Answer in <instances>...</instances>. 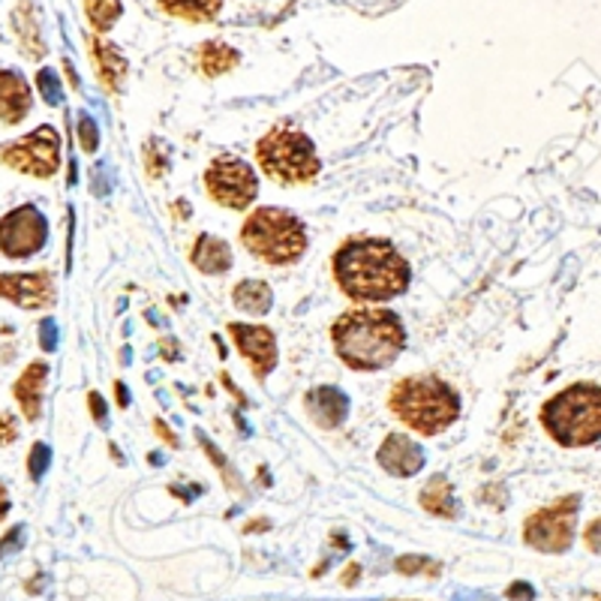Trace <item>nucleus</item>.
Instances as JSON below:
<instances>
[{"label": "nucleus", "mask_w": 601, "mask_h": 601, "mask_svg": "<svg viewBox=\"0 0 601 601\" xmlns=\"http://www.w3.org/2000/svg\"><path fill=\"white\" fill-rule=\"evenodd\" d=\"M334 276L352 300H388L406 292L409 264L388 240L355 238L337 250Z\"/></svg>", "instance_id": "f257e3e1"}, {"label": "nucleus", "mask_w": 601, "mask_h": 601, "mask_svg": "<svg viewBox=\"0 0 601 601\" xmlns=\"http://www.w3.org/2000/svg\"><path fill=\"white\" fill-rule=\"evenodd\" d=\"M331 337L340 361L361 373L388 367L406 343L400 316L385 307H361V310L343 313L334 322Z\"/></svg>", "instance_id": "f03ea898"}, {"label": "nucleus", "mask_w": 601, "mask_h": 601, "mask_svg": "<svg viewBox=\"0 0 601 601\" xmlns=\"http://www.w3.org/2000/svg\"><path fill=\"white\" fill-rule=\"evenodd\" d=\"M391 412L421 436H436L460 415V400L439 376H409L391 391Z\"/></svg>", "instance_id": "7ed1b4c3"}, {"label": "nucleus", "mask_w": 601, "mask_h": 601, "mask_svg": "<svg viewBox=\"0 0 601 601\" xmlns=\"http://www.w3.org/2000/svg\"><path fill=\"white\" fill-rule=\"evenodd\" d=\"M541 424L565 448L601 439V385L577 382L541 406Z\"/></svg>", "instance_id": "20e7f679"}, {"label": "nucleus", "mask_w": 601, "mask_h": 601, "mask_svg": "<svg viewBox=\"0 0 601 601\" xmlns=\"http://www.w3.org/2000/svg\"><path fill=\"white\" fill-rule=\"evenodd\" d=\"M244 247L268 264L298 262L307 250L304 223L283 208H256L240 228Z\"/></svg>", "instance_id": "39448f33"}, {"label": "nucleus", "mask_w": 601, "mask_h": 601, "mask_svg": "<svg viewBox=\"0 0 601 601\" xmlns=\"http://www.w3.org/2000/svg\"><path fill=\"white\" fill-rule=\"evenodd\" d=\"M256 160L268 178L280 180V184H304L319 175L322 160L316 156V144L310 135L292 127H274L256 144Z\"/></svg>", "instance_id": "423d86ee"}, {"label": "nucleus", "mask_w": 601, "mask_h": 601, "mask_svg": "<svg viewBox=\"0 0 601 601\" xmlns=\"http://www.w3.org/2000/svg\"><path fill=\"white\" fill-rule=\"evenodd\" d=\"M0 163L31 178H51L60 168V135L46 123L15 142L0 144Z\"/></svg>", "instance_id": "0eeeda50"}, {"label": "nucleus", "mask_w": 601, "mask_h": 601, "mask_svg": "<svg viewBox=\"0 0 601 601\" xmlns=\"http://www.w3.org/2000/svg\"><path fill=\"white\" fill-rule=\"evenodd\" d=\"M204 187L211 192V199L223 208H250L259 196V178L252 172L250 163H244L238 156H216L211 166L204 168Z\"/></svg>", "instance_id": "6e6552de"}, {"label": "nucleus", "mask_w": 601, "mask_h": 601, "mask_svg": "<svg viewBox=\"0 0 601 601\" xmlns=\"http://www.w3.org/2000/svg\"><path fill=\"white\" fill-rule=\"evenodd\" d=\"M577 505H580V499L568 496V499H556L553 505L529 517L527 527H523V539L529 547L544 553L568 551V544L575 539Z\"/></svg>", "instance_id": "1a4fd4ad"}, {"label": "nucleus", "mask_w": 601, "mask_h": 601, "mask_svg": "<svg viewBox=\"0 0 601 601\" xmlns=\"http://www.w3.org/2000/svg\"><path fill=\"white\" fill-rule=\"evenodd\" d=\"M48 223L36 204H19L0 220V252L7 259H27L46 247Z\"/></svg>", "instance_id": "9d476101"}, {"label": "nucleus", "mask_w": 601, "mask_h": 601, "mask_svg": "<svg viewBox=\"0 0 601 601\" xmlns=\"http://www.w3.org/2000/svg\"><path fill=\"white\" fill-rule=\"evenodd\" d=\"M228 337L235 340V346L240 349L244 361L250 364L252 373L264 379L268 373L276 367V337L271 328L264 325H244L232 322L228 325Z\"/></svg>", "instance_id": "9b49d317"}, {"label": "nucleus", "mask_w": 601, "mask_h": 601, "mask_svg": "<svg viewBox=\"0 0 601 601\" xmlns=\"http://www.w3.org/2000/svg\"><path fill=\"white\" fill-rule=\"evenodd\" d=\"M0 298L22 310H39L55 304V283L46 271L39 274H0Z\"/></svg>", "instance_id": "f8f14e48"}, {"label": "nucleus", "mask_w": 601, "mask_h": 601, "mask_svg": "<svg viewBox=\"0 0 601 601\" xmlns=\"http://www.w3.org/2000/svg\"><path fill=\"white\" fill-rule=\"evenodd\" d=\"M379 467L388 472V475H400V479H409L415 475L421 467H424V448L419 443H412L403 433H391L388 439L379 448Z\"/></svg>", "instance_id": "ddd939ff"}, {"label": "nucleus", "mask_w": 601, "mask_h": 601, "mask_svg": "<svg viewBox=\"0 0 601 601\" xmlns=\"http://www.w3.org/2000/svg\"><path fill=\"white\" fill-rule=\"evenodd\" d=\"M34 94L19 70H0V123L15 127L31 115Z\"/></svg>", "instance_id": "4468645a"}, {"label": "nucleus", "mask_w": 601, "mask_h": 601, "mask_svg": "<svg viewBox=\"0 0 601 601\" xmlns=\"http://www.w3.org/2000/svg\"><path fill=\"white\" fill-rule=\"evenodd\" d=\"M304 406H307V415H310L319 427L325 431H334L340 427L349 415V397L334 388V385H322V388H313L307 400H304Z\"/></svg>", "instance_id": "2eb2a0df"}, {"label": "nucleus", "mask_w": 601, "mask_h": 601, "mask_svg": "<svg viewBox=\"0 0 601 601\" xmlns=\"http://www.w3.org/2000/svg\"><path fill=\"white\" fill-rule=\"evenodd\" d=\"M87 46H91V58H94L99 82L106 84L108 91H120L127 82V72H130V63L120 55V48L111 46L103 36H91Z\"/></svg>", "instance_id": "dca6fc26"}, {"label": "nucleus", "mask_w": 601, "mask_h": 601, "mask_svg": "<svg viewBox=\"0 0 601 601\" xmlns=\"http://www.w3.org/2000/svg\"><path fill=\"white\" fill-rule=\"evenodd\" d=\"M46 373H48L46 364H43V361H34V364H27V367H24L22 376H19L15 385H12V394H15V400H19V406H22L24 419L27 421L39 419Z\"/></svg>", "instance_id": "f3484780"}, {"label": "nucleus", "mask_w": 601, "mask_h": 601, "mask_svg": "<svg viewBox=\"0 0 601 601\" xmlns=\"http://www.w3.org/2000/svg\"><path fill=\"white\" fill-rule=\"evenodd\" d=\"M190 259L202 274L220 276V274H226L228 268H232V247H228L223 238H216V235H208V232H204V235H199L196 244H192Z\"/></svg>", "instance_id": "a211bd4d"}, {"label": "nucleus", "mask_w": 601, "mask_h": 601, "mask_svg": "<svg viewBox=\"0 0 601 601\" xmlns=\"http://www.w3.org/2000/svg\"><path fill=\"white\" fill-rule=\"evenodd\" d=\"M232 300L240 313H250V316H264L271 310V300H274V292L262 280H244L232 292Z\"/></svg>", "instance_id": "6ab92c4d"}, {"label": "nucleus", "mask_w": 601, "mask_h": 601, "mask_svg": "<svg viewBox=\"0 0 601 601\" xmlns=\"http://www.w3.org/2000/svg\"><path fill=\"white\" fill-rule=\"evenodd\" d=\"M421 508L436 517H457L455 493H451V484L443 475L431 479V484L421 491Z\"/></svg>", "instance_id": "aec40b11"}, {"label": "nucleus", "mask_w": 601, "mask_h": 601, "mask_svg": "<svg viewBox=\"0 0 601 601\" xmlns=\"http://www.w3.org/2000/svg\"><path fill=\"white\" fill-rule=\"evenodd\" d=\"M160 7L187 22H214L223 10V0H160Z\"/></svg>", "instance_id": "412c9836"}, {"label": "nucleus", "mask_w": 601, "mask_h": 601, "mask_svg": "<svg viewBox=\"0 0 601 601\" xmlns=\"http://www.w3.org/2000/svg\"><path fill=\"white\" fill-rule=\"evenodd\" d=\"M235 63H238V51H235V48H228L226 43H216V39H211V43H204V46L199 48V67H202L204 75H211V79L228 72Z\"/></svg>", "instance_id": "4be33fe9"}, {"label": "nucleus", "mask_w": 601, "mask_h": 601, "mask_svg": "<svg viewBox=\"0 0 601 601\" xmlns=\"http://www.w3.org/2000/svg\"><path fill=\"white\" fill-rule=\"evenodd\" d=\"M120 12H123L120 0H84V15H87V22H91L96 34L111 31L118 24Z\"/></svg>", "instance_id": "5701e85b"}, {"label": "nucleus", "mask_w": 601, "mask_h": 601, "mask_svg": "<svg viewBox=\"0 0 601 601\" xmlns=\"http://www.w3.org/2000/svg\"><path fill=\"white\" fill-rule=\"evenodd\" d=\"M36 91L43 94V99H46L48 106H58V103H60V84H58V75H55V70H39V72H36Z\"/></svg>", "instance_id": "b1692460"}, {"label": "nucleus", "mask_w": 601, "mask_h": 601, "mask_svg": "<svg viewBox=\"0 0 601 601\" xmlns=\"http://www.w3.org/2000/svg\"><path fill=\"white\" fill-rule=\"evenodd\" d=\"M79 144H82L84 154H94L96 144H99V135H96V123L91 115H82L79 118Z\"/></svg>", "instance_id": "393cba45"}, {"label": "nucleus", "mask_w": 601, "mask_h": 601, "mask_svg": "<svg viewBox=\"0 0 601 601\" xmlns=\"http://www.w3.org/2000/svg\"><path fill=\"white\" fill-rule=\"evenodd\" d=\"M48 448L43 443H36V448L34 451H31V460H27V467H31V479H39V475H43V472H46V467H48Z\"/></svg>", "instance_id": "a878e982"}, {"label": "nucleus", "mask_w": 601, "mask_h": 601, "mask_svg": "<svg viewBox=\"0 0 601 601\" xmlns=\"http://www.w3.org/2000/svg\"><path fill=\"white\" fill-rule=\"evenodd\" d=\"M19 439V424L10 412H0V445H12Z\"/></svg>", "instance_id": "bb28decb"}, {"label": "nucleus", "mask_w": 601, "mask_h": 601, "mask_svg": "<svg viewBox=\"0 0 601 601\" xmlns=\"http://www.w3.org/2000/svg\"><path fill=\"white\" fill-rule=\"evenodd\" d=\"M39 343H43V349H51L58 346V325L51 322V319H46V322L39 325Z\"/></svg>", "instance_id": "cd10ccee"}, {"label": "nucleus", "mask_w": 601, "mask_h": 601, "mask_svg": "<svg viewBox=\"0 0 601 601\" xmlns=\"http://www.w3.org/2000/svg\"><path fill=\"white\" fill-rule=\"evenodd\" d=\"M584 539H587L589 551L601 553V517H599V520H592V523H589L587 532H584Z\"/></svg>", "instance_id": "c85d7f7f"}, {"label": "nucleus", "mask_w": 601, "mask_h": 601, "mask_svg": "<svg viewBox=\"0 0 601 601\" xmlns=\"http://www.w3.org/2000/svg\"><path fill=\"white\" fill-rule=\"evenodd\" d=\"M87 406H91V412H94V419L99 421V424L106 421V403H103V397L96 394V391L87 394Z\"/></svg>", "instance_id": "c756f323"}, {"label": "nucleus", "mask_w": 601, "mask_h": 601, "mask_svg": "<svg viewBox=\"0 0 601 601\" xmlns=\"http://www.w3.org/2000/svg\"><path fill=\"white\" fill-rule=\"evenodd\" d=\"M19 539H22V529H12V532H7V535H3V544H0V556H7L10 547L15 551V547H19Z\"/></svg>", "instance_id": "7c9ffc66"}, {"label": "nucleus", "mask_w": 601, "mask_h": 601, "mask_svg": "<svg viewBox=\"0 0 601 601\" xmlns=\"http://www.w3.org/2000/svg\"><path fill=\"white\" fill-rule=\"evenodd\" d=\"M7 515H10V493H7V487L0 484V520H3Z\"/></svg>", "instance_id": "2f4dec72"}, {"label": "nucleus", "mask_w": 601, "mask_h": 601, "mask_svg": "<svg viewBox=\"0 0 601 601\" xmlns=\"http://www.w3.org/2000/svg\"><path fill=\"white\" fill-rule=\"evenodd\" d=\"M527 584H515V587L508 589V596H511V599H517V596H520V599H532V592H527Z\"/></svg>", "instance_id": "473e14b6"}, {"label": "nucleus", "mask_w": 601, "mask_h": 601, "mask_svg": "<svg viewBox=\"0 0 601 601\" xmlns=\"http://www.w3.org/2000/svg\"><path fill=\"white\" fill-rule=\"evenodd\" d=\"M154 431L160 433V436H163V439H166L168 445H175V436H172V433H168V427H166V424H163V421H156V424H154Z\"/></svg>", "instance_id": "72a5a7b5"}, {"label": "nucleus", "mask_w": 601, "mask_h": 601, "mask_svg": "<svg viewBox=\"0 0 601 601\" xmlns=\"http://www.w3.org/2000/svg\"><path fill=\"white\" fill-rule=\"evenodd\" d=\"M118 403H120V406H127V403H130V397H127V388H123L120 382H118Z\"/></svg>", "instance_id": "f704fd0d"}]
</instances>
